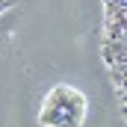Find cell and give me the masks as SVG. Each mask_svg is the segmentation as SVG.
<instances>
[{
    "label": "cell",
    "instance_id": "obj_1",
    "mask_svg": "<svg viewBox=\"0 0 127 127\" xmlns=\"http://www.w3.org/2000/svg\"><path fill=\"white\" fill-rule=\"evenodd\" d=\"M100 3H103V65L121 118L127 121V0H100Z\"/></svg>",
    "mask_w": 127,
    "mask_h": 127
},
{
    "label": "cell",
    "instance_id": "obj_2",
    "mask_svg": "<svg viewBox=\"0 0 127 127\" xmlns=\"http://www.w3.org/2000/svg\"><path fill=\"white\" fill-rule=\"evenodd\" d=\"M86 121V95L74 86H56L41 100L38 124L41 127H83Z\"/></svg>",
    "mask_w": 127,
    "mask_h": 127
},
{
    "label": "cell",
    "instance_id": "obj_3",
    "mask_svg": "<svg viewBox=\"0 0 127 127\" xmlns=\"http://www.w3.org/2000/svg\"><path fill=\"white\" fill-rule=\"evenodd\" d=\"M15 3H18V0H0V15H3V12H9Z\"/></svg>",
    "mask_w": 127,
    "mask_h": 127
}]
</instances>
